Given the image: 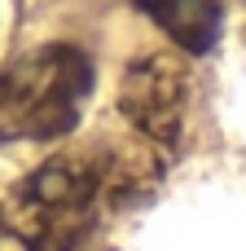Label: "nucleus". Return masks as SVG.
Listing matches in <instances>:
<instances>
[{
	"label": "nucleus",
	"instance_id": "nucleus-1",
	"mask_svg": "<svg viewBox=\"0 0 246 251\" xmlns=\"http://www.w3.org/2000/svg\"><path fill=\"white\" fill-rule=\"evenodd\" d=\"M141 168H150L141 154L106 146L53 154L13 185L0 207L4 229L26 251H79L106 203H123L141 190Z\"/></svg>",
	"mask_w": 246,
	"mask_h": 251
},
{
	"label": "nucleus",
	"instance_id": "nucleus-2",
	"mask_svg": "<svg viewBox=\"0 0 246 251\" xmlns=\"http://www.w3.org/2000/svg\"><path fill=\"white\" fill-rule=\"evenodd\" d=\"M92 93V62L70 44H44L0 71V146L66 137Z\"/></svg>",
	"mask_w": 246,
	"mask_h": 251
},
{
	"label": "nucleus",
	"instance_id": "nucleus-3",
	"mask_svg": "<svg viewBox=\"0 0 246 251\" xmlns=\"http://www.w3.org/2000/svg\"><path fill=\"white\" fill-rule=\"evenodd\" d=\"M185 106H189V71L180 57L145 53L128 62L119 79V110L136 137L172 150L185 132Z\"/></svg>",
	"mask_w": 246,
	"mask_h": 251
},
{
	"label": "nucleus",
	"instance_id": "nucleus-4",
	"mask_svg": "<svg viewBox=\"0 0 246 251\" xmlns=\"http://www.w3.org/2000/svg\"><path fill=\"white\" fill-rule=\"evenodd\" d=\"M185 53H207L220 35V0H136Z\"/></svg>",
	"mask_w": 246,
	"mask_h": 251
},
{
	"label": "nucleus",
	"instance_id": "nucleus-5",
	"mask_svg": "<svg viewBox=\"0 0 246 251\" xmlns=\"http://www.w3.org/2000/svg\"><path fill=\"white\" fill-rule=\"evenodd\" d=\"M0 234H4V212H0Z\"/></svg>",
	"mask_w": 246,
	"mask_h": 251
}]
</instances>
